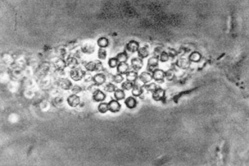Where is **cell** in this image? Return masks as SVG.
Returning <instances> with one entry per match:
<instances>
[{"mask_svg": "<svg viewBox=\"0 0 249 166\" xmlns=\"http://www.w3.org/2000/svg\"><path fill=\"white\" fill-rule=\"evenodd\" d=\"M92 78L93 77L91 76V75L90 73H86V75L84 77V80H85V82H90L91 81H92Z\"/></svg>", "mask_w": 249, "mask_h": 166, "instance_id": "40", "label": "cell"}, {"mask_svg": "<svg viewBox=\"0 0 249 166\" xmlns=\"http://www.w3.org/2000/svg\"><path fill=\"white\" fill-rule=\"evenodd\" d=\"M81 91H82V88L79 86H78V85H75V86H73L72 88V91L73 94L79 93H80V92H81Z\"/></svg>", "mask_w": 249, "mask_h": 166, "instance_id": "36", "label": "cell"}, {"mask_svg": "<svg viewBox=\"0 0 249 166\" xmlns=\"http://www.w3.org/2000/svg\"><path fill=\"white\" fill-rule=\"evenodd\" d=\"M98 57L100 60H105L107 57V52H106L105 49L100 48L98 51Z\"/></svg>", "mask_w": 249, "mask_h": 166, "instance_id": "30", "label": "cell"}, {"mask_svg": "<svg viewBox=\"0 0 249 166\" xmlns=\"http://www.w3.org/2000/svg\"><path fill=\"white\" fill-rule=\"evenodd\" d=\"M117 71L120 74H127V72L130 71V67L127 63H120L117 66Z\"/></svg>", "mask_w": 249, "mask_h": 166, "instance_id": "13", "label": "cell"}, {"mask_svg": "<svg viewBox=\"0 0 249 166\" xmlns=\"http://www.w3.org/2000/svg\"><path fill=\"white\" fill-rule=\"evenodd\" d=\"M131 66L134 69V71L137 72L142 68L143 66V61L140 58H134L131 60Z\"/></svg>", "mask_w": 249, "mask_h": 166, "instance_id": "4", "label": "cell"}, {"mask_svg": "<svg viewBox=\"0 0 249 166\" xmlns=\"http://www.w3.org/2000/svg\"><path fill=\"white\" fill-rule=\"evenodd\" d=\"M134 83L129 82V81H125V82H124V83H122V88L124 90L129 91V90H130L132 89L133 87H134Z\"/></svg>", "mask_w": 249, "mask_h": 166, "instance_id": "26", "label": "cell"}, {"mask_svg": "<svg viewBox=\"0 0 249 166\" xmlns=\"http://www.w3.org/2000/svg\"><path fill=\"white\" fill-rule=\"evenodd\" d=\"M58 85L61 89L69 90L72 88L73 85L71 81L67 78H61L58 81Z\"/></svg>", "mask_w": 249, "mask_h": 166, "instance_id": "7", "label": "cell"}, {"mask_svg": "<svg viewBox=\"0 0 249 166\" xmlns=\"http://www.w3.org/2000/svg\"><path fill=\"white\" fill-rule=\"evenodd\" d=\"M98 110L100 113H102V114L107 113V110H109L108 104H107V103H105V102L100 103V104L98 106Z\"/></svg>", "mask_w": 249, "mask_h": 166, "instance_id": "25", "label": "cell"}, {"mask_svg": "<svg viewBox=\"0 0 249 166\" xmlns=\"http://www.w3.org/2000/svg\"><path fill=\"white\" fill-rule=\"evenodd\" d=\"M189 58L192 61H198L201 58V54L197 52H194L190 55Z\"/></svg>", "mask_w": 249, "mask_h": 166, "instance_id": "31", "label": "cell"}, {"mask_svg": "<svg viewBox=\"0 0 249 166\" xmlns=\"http://www.w3.org/2000/svg\"><path fill=\"white\" fill-rule=\"evenodd\" d=\"M159 66V58L154 56L152 58H150L148 61V65H147V70L149 71V72H153Z\"/></svg>", "mask_w": 249, "mask_h": 166, "instance_id": "2", "label": "cell"}, {"mask_svg": "<svg viewBox=\"0 0 249 166\" xmlns=\"http://www.w3.org/2000/svg\"><path fill=\"white\" fill-rule=\"evenodd\" d=\"M54 67L58 71H63L67 66V63L63 58H59L54 62Z\"/></svg>", "mask_w": 249, "mask_h": 166, "instance_id": "14", "label": "cell"}, {"mask_svg": "<svg viewBox=\"0 0 249 166\" xmlns=\"http://www.w3.org/2000/svg\"><path fill=\"white\" fill-rule=\"evenodd\" d=\"M107 104L109 110L112 113H118L120 110L121 104L117 100H111Z\"/></svg>", "mask_w": 249, "mask_h": 166, "instance_id": "8", "label": "cell"}, {"mask_svg": "<svg viewBox=\"0 0 249 166\" xmlns=\"http://www.w3.org/2000/svg\"><path fill=\"white\" fill-rule=\"evenodd\" d=\"M104 91H105L106 92H109V93H113V92H115V90H116V88L115 86V84H113L111 83H107L104 86Z\"/></svg>", "mask_w": 249, "mask_h": 166, "instance_id": "24", "label": "cell"}, {"mask_svg": "<svg viewBox=\"0 0 249 166\" xmlns=\"http://www.w3.org/2000/svg\"><path fill=\"white\" fill-rule=\"evenodd\" d=\"M152 79H153V77L151 75V73L147 72H142L140 74V76H139V78H138V79L143 84H146L149 83Z\"/></svg>", "mask_w": 249, "mask_h": 166, "instance_id": "11", "label": "cell"}, {"mask_svg": "<svg viewBox=\"0 0 249 166\" xmlns=\"http://www.w3.org/2000/svg\"><path fill=\"white\" fill-rule=\"evenodd\" d=\"M97 87H98V86H97V85H96V84L93 83V84H91V85H90V86H88V91H89L90 92H91V93H93L95 91H97V90H98Z\"/></svg>", "mask_w": 249, "mask_h": 166, "instance_id": "37", "label": "cell"}, {"mask_svg": "<svg viewBox=\"0 0 249 166\" xmlns=\"http://www.w3.org/2000/svg\"><path fill=\"white\" fill-rule=\"evenodd\" d=\"M114 93V97L117 100H122L125 98L124 91L122 89H116Z\"/></svg>", "mask_w": 249, "mask_h": 166, "instance_id": "21", "label": "cell"}, {"mask_svg": "<svg viewBox=\"0 0 249 166\" xmlns=\"http://www.w3.org/2000/svg\"><path fill=\"white\" fill-rule=\"evenodd\" d=\"M109 40L106 38V37H100V38H98L97 40V44L98 46L100 47V48H102V49H104V48L107 47L109 46Z\"/></svg>", "mask_w": 249, "mask_h": 166, "instance_id": "22", "label": "cell"}, {"mask_svg": "<svg viewBox=\"0 0 249 166\" xmlns=\"http://www.w3.org/2000/svg\"><path fill=\"white\" fill-rule=\"evenodd\" d=\"M105 97H106V95L104 92L98 89L93 93L92 98L93 100H95V102H99L104 101L105 99Z\"/></svg>", "mask_w": 249, "mask_h": 166, "instance_id": "12", "label": "cell"}, {"mask_svg": "<svg viewBox=\"0 0 249 166\" xmlns=\"http://www.w3.org/2000/svg\"><path fill=\"white\" fill-rule=\"evenodd\" d=\"M169 54L166 52H165V51H162V53H161L159 56V60L162 62H165L169 60Z\"/></svg>", "mask_w": 249, "mask_h": 166, "instance_id": "34", "label": "cell"}, {"mask_svg": "<svg viewBox=\"0 0 249 166\" xmlns=\"http://www.w3.org/2000/svg\"><path fill=\"white\" fill-rule=\"evenodd\" d=\"M152 77L157 82L162 83L164 81L165 77H166V72H164L162 70L157 68L153 72Z\"/></svg>", "mask_w": 249, "mask_h": 166, "instance_id": "5", "label": "cell"}, {"mask_svg": "<svg viewBox=\"0 0 249 166\" xmlns=\"http://www.w3.org/2000/svg\"><path fill=\"white\" fill-rule=\"evenodd\" d=\"M123 81V77L122 74H120V73H116V75H113V77H112L113 82L118 84V83H122Z\"/></svg>", "mask_w": 249, "mask_h": 166, "instance_id": "29", "label": "cell"}, {"mask_svg": "<svg viewBox=\"0 0 249 166\" xmlns=\"http://www.w3.org/2000/svg\"><path fill=\"white\" fill-rule=\"evenodd\" d=\"M162 51H163L162 50V48H160L159 47H156L155 49V51H154V53L156 55V57L159 56L160 55V54L162 53Z\"/></svg>", "mask_w": 249, "mask_h": 166, "instance_id": "41", "label": "cell"}, {"mask_svg": "<svg viewBox=\"0 0 249 166\" xmlns=\"http://www.w3.org/2000/svg\"><path fill=\"white\" fill-rule=\"evenodd\" d=\"M127 81L129 82L135 83L138 79V74L135 71H129L126 74Z\"/></svg>", "mask_w": 249, "mask_h": 166, "instance_id": "20", "label": "cell"}, {"mask_svg": "<svg viewBox=\"0 0 249 166\" xmlns=\"http://www.w3.org/2000/svg\"><path fill=\"white\" fill-rule=\"evenodd\" d=\"M58 55L60 56V58H63L66 54V51L64 48H61L58 49Z\"/></svg>", "mask_w": 249, "mask_h": 166, "instance_id": "38", "label": "cell"}, {"mask_svg": "<svg viewBox=\"0 0 249 166\" xmlns=\"http://www.w3.org/2000/svg\"><path fill=\"white\" fill-rule=\"evenodd\" d=\"M67 102L72 108H75L80 104V98L76 94H72L67 98Z\"/></svg>", "mask_w": 249, "mask_h": 166, "instance_id": "9", "label": "cell"}, {"mask_svg": "<svg viewBox=\"0 0 249 166\" xmlns=\"http://www.w3.org/2000/svg\"><path fill=\"white\" fill-rule=\"evenodd\" d=\"M95 72H101L104 71V67L102 65V62L98 61V60H95Z\"/></svg>", "mask_w": 249, "mask_h": 166, "instance_id": "33", "label": "cell"}, {"mask_svg": "<svg viewBox=\"0 0 249 166\" xmlns=\"http://www.w3.org/2000/svg\"><path fill=\"white\" fill-rule=\"evenodd\" d=\"M86 69L88 72H95V61L88 62L85 65Z\"/></svg>", "mask_w": 249, "mask_h": 166, "instance_id": "27", "label": "cell"}, {"mask_svg": "<svg viewBox=\"0 0 249 166\" xmlns=\"http://www.w3.org/2000/svg\"><path fill=\"white\" fill-rule=\"evenodd\" d=\"M143 88H144L148 91L153 92L157 88V85L155 84V83H152L148 84H144Z\"/></svg>", "mask_w": 249, "mask_h": 166, "instance_id": "32", "label": "cell"}, {"mask_svg": "<svg viewBox=\"0 0 249 166\" xmlns=\"http://www.w3.org/2000/svg\"><path fill=\"white\" fill-rule=\"evenodd\" d=\"M106 78L107 77L103 73H97V74H95L94 76H93L92 81H93L94 84H96L98 86H101L102 84H104Z\"/></svg>", "mask_w": 249, "mask_h": 166, "instance_id": "3", "label": "cell"}, {"mask_svg": "<svg viewBox=\"0 0 249 166\" xmlns=\"http://www.w3.org/2000/svg\"><path fill=\"white\" fill-rule=\"evenodd\" d=\"M166 78L168 80L173 79V77H174V73L173 72H172V71H171L167 72L166 73Z\"/></svg>", "mask_w": 249, "mask_h": 166, "instance_id": "39", "label": "cell"}, {"mask_svg": "<svg viewBox=\"0 0 249 166\" xmlns=\"http://www.w3.org/2000/svg\"><path fill=\"white\" fill-rule=\"evenodd\" d=\"M152 93L153 99L157 101L162 100L164 97L165 95V91L162 88L160 87H157L156 89L153 91Z\"/></svg>", "mask_w": 249, "mask_h": 166, "instance_id": "10", "label": "cell"}, {"mask_svg": "<svg viewBox=\"0 0 249 166\" xmlns=\"http://www.w3.org/2000/svg\"><path fill=\"white\" fill-rule=\"evenodd\" d=\"M49 66H47L46 63L42 65L40 67L39 71L40 72V73H42V74H45L47 72V71H49Z\"/></svg>", "mask_w": 249, "mask_h": 166, "instance_id": "35", "label": "cell"}, {"mask_svg": "<svg viewBox=\"0 0 249 166\" xmlns=\"http://www.w3.org/2000/svg\"><path fill=\"white\" fill-rule=\"evenodd\" d=\"M139 58L143 59L147 58L149 54V49L148 46H143L139 47V49L137 51Z\"/></svg>", "mask_w": 249, "mask_h": 166, "instance_id": "15", "label": "cell"}, {"mask_svg": "<svg viewBox=\"0 0 249 166\" xmlns=\"http://www.w3.org/2000/svg\"><path fill=\"white\" fill-rule=\"evenodd\" d=\"M86 73V72L84 71L81 68L77 67L74 69H72L70 71V76L74 81H78L83 79Z\"/></svg>", "mask_w": 249, "mask_h": 166, "instance_id": "1", "label": "cell"}, {"mask_svg": "<svg viewBox=\"0 0 249 166\" xmlns=\"http://www.w3.org/2000/svg\"><path fill=\"white\" fill-rule=\"evenodd\" d=\"M124 104H125L126 106L129 109H134L137 105V101L135 98L132 97H128L125 101H124Z\"/></svg>", "mask_w": 249, "mask_h": 166, "instance_id": "19", "label": "cell"}, {"mask_svg": "<svg viewBox=\"0 0 249 166\" xmlns=\"http://www.w3.org/2000/svg\"><path fill=\"white\" fill-rule=\"evenodd\" d=\"M81 51L85 54H92L95 51V46L91 43H85L81 47Z\"/></svg>", "mask_w": 249, "mask_h": 166, "instance_id": "17", "label": "cell"}, {"mask_svg": "<svg viewBox=\"0 0 249 166\" xmlns=\"http://www.w3.org/2000/svg\"><path fill=\"white\" fill-rule=\"evenodd\" d=\"M116 58H117V60H118L119 63H120L127 62L129 56H128V54L126 51H124V52L119 53L118 55H117V56Z\"/></svg>", "mask_w": 249, "mask_h": 166, "instance_id": "23", "label": "cell"}, {"mask_svg": "<svg viewBox=\"0 0 249 166\" xmlns=\"http://www.w3.org/2000/svg\"><path fill=\"white\" fill-rule=\"evenodd\" d=\"M119 62L116 58H111L108 61V65L111 68H115L118 65Z\"/></svg>", "mask_w": 249, "mask_h": 166, "instance_id": "28", "label": "cell"}, {"mask_svg": "<svg viewBox=\"0 0 249 166\" xmlns=\"http://www.w3.org/2000/svg\"><path fill=\"white\" fill-rule=\"evenodd\" d=\"M126 50L131 53H134L139 49V43L135 40H131L126 44Z\"/></svg>", "mask_w": 249, "mask_h": 166, "instance_id": "6", "label": "cell"}, {"mask_svg": "<svg viewBox=\"0 0 249 166\" xmlns=\"http://www.w3.org/2000/svg\"><path fill=\"white\" fill-rule=\"evenodd\" d=\"M143 88V86L134 83V87L132 89V95L135 96V97H139V96L143 93V88Z\"/></svg>", "mask_w": 249, "mask_h": 166, "instance_id": "18", "label": "cell"}, {"mask_svg": "<svg viewBox=\"0 0 249 166\" xmlns=\"http://www.w3.org/2000/svg\"><path fill=\"white\" fill-rule=\"evenodd\" d=\"M66 63H67V66H68V67L71 68L72 70L78 67V66L79 65L78 60L73 56L68 57L67 61H66Z\"/></svg>", "mask_w": 249, "mask_h": 166, "instance_id": "16", "label": "cell"}]
</instances>
